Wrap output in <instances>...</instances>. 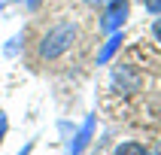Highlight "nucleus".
I'll return each mask as SVG.
<instances>
[{"label": "nucleus", "instance_id": "f257e3e1", "mask_svg": "<svg viewBox=\"0 0 161 155\" xmlns=\"http://www.w3.org/2000/svg\"><path fill=\"white\" fill-rule=\"evenodd\" d=\"M79 40V25L64 18V21H55L52 27H46L40 43H36V55L43 61H58L73 49V43Z\"/></svg>", "mask_w": 161, "mask_h": 155}, {"label": "nucleus", "instance_id": "f03ea898", "mask_svg": "<svg viewBox=\"0 0 161 155\" xmlns=\"http://www.w3.org/2000/svg\"><path fill=\"white\" fill-rule=\"evenodd\" d=\"M128 12H131V3H128V0H107V3H103V15H100L97 27L103 30V34H116V30L125 27Z\"/></svg>", "mask_w": 161, "mask_h": 155}, {"label": "nucleus", "instance_id": "7ed1b4c3", "mask_svg": "<svg viewBox=\"0 0 161 155\" xmlns=\"http://www.w3.org/2000/svg\"><path fill=\"white\" fill-rule=\"evenodd\" d=\"M109 85H113V91H137L140 88V73L128 64H119V67H113Z\"/></svg>", "mask_w": 161, "mask_h": 155}, {"label": "nucleus", "instance_id": "20e7f679", "mask_svg": "<svg viewBox=\"0 0 161 155\" xmlns=\"http://www.w3.org/2000/svg\"><path fill=\"white\" fill-rule=\"evenodd\" d=\"M94 125H97V116H88L82 122V128L73 134V140L67 143V155H82L85 152V146L91 143V137H94Z\"/></svg>", "mask_w": 161, "mask_h": 155}, {"label": "nucleus", "instance_id": "39448f33", "mask_svg": "<svg viewBox=\"0 0 161 155\" xmlns=\"http://www.w3.org/2000/svg\"><path fill=\"white\" fill-rule=\"evenodd\" d=\"M122 43H125V34L122 30H116V34H107V43L97 49V64H107L113 55L122 49Z\"/></svg>", "mask_w": 161, "mask_h": 155}, {"label": "nucleus", "instance_id": "423d86ee", "mask_svg": "<svg viewBox=\"0 0 161 155\" xmlns=\"http://www.w3.org/2000/svg\"><path fill=\"white\" fill-rule=\"evenodd\" d=\"M113 155H152V152H149L143 143H134V140H128V143H119Z\"/></svg>", "mask_w": 161, "mask_h": 155}, {"label": "nucleus", "instance_id": "0eeeda50", "mask_svg": "<svg viewBox=\"0 0 161 155\" xmlns=\"http://www.w3.org/2000/svg\"><path fill=\"white\" fill-rule=\"evenodd\" d=\"M21 40H25V34H15L6 46H3V55H6V58H15V55H18V49H21Z\"/></svg>", "mask_w": 161, "mask_h": 155}, {"label": "nucleus", "instance_id": "6e6552de", "mask_svg": "<svg viewBox=\"0 0 161 155\" xmlns=\"http://www.w3.org/2000/svg\"><path fill=\"white\" fill-rule=\"evenodd\" d=\"M143 9L149 15H161V0H143Z\"/></svg>", "mask_w": 161, "mask_h": 155}, {"label": "nucleus", "instance_id": "1a4fd4ad", "mask_svg": "<svg viewBox=\"0 0 161 155\" xmlns=\"http://www.w3.org/2000/svg\"><path fill=\"white\" fill-rule=\"evenodd\" d=\"M6 131H9V116H6V109H0V143H3Z\"/></svg>", "mask_w": 161, "mask_h": 155}, {"label": "nucleus", "instance_id": "9d476101", "mask_svg": "<svg viewBox=\"0 0 161 155\" xmlns=\"http://www.w3.org/2000/svg\"><path fill=\"white\" fill-rule=\"evenodd\" d=\"M152 36H155V43H161V15H155V21H152Z\"/></svg>", "mask_w": 161, "mask_h": 155}, {"label": "nucleus", "instance_id": "9b49d317", "mask_svg": "<svg viewBox=\"0 0 161 155\" xmlns=\"http://www.w3.org/2000/svg\"><path fill=\"white\" fill-rule=\"evenodd\" d=\"M25 6L27 9H36V6H40V0H25Z\"/></svg>", "mask_w": 161, "mask_h": 155}, {"label": "nucleus", "instance_id": "f8f14e48", "mask_svg": "<svg viewBox=\"0 0 161 155\" xmlns=\"http://www.w3.org/2000/svg\"><path fill=\"white\" fill-rule=\"evenodd\" d=\"M31 149H34V143H27V146H25V149H21L18 155H31Z\"/></svg>", "mask_w": 161, "mask_h": 155}, {"label": "nucleus", "instance_id": "ddd939ff", "mask_svg": "<svg viewBox=\"0 0 161 155\" xmlns=\"http://www.w3.org/2000/svg\"><path fill=\"white\" fill-rule=\"evenodd\" d=\"M9 3H25V0H9Z\"/></svg>", "mask_w": 161, "mask_h": 155}, {"label": "nucleus", "instance_id": "4468645a", "mask_svg": "<svg viewBox=\"0 0 161 155\" xmlns=\"http://www.w3.org/2000/svg\"><path fill=\"white\" fill-rule=\"evenodd\" d=\"M94 3H107V0H94Z\"/></svg>", "mask_w": 161, "mask_h": 155}, {"label": "nucleus", "instance_id": "2eb2a0df", "mask_svg": "<svg viewBox=\"0 0 161 155\" xmlns=\"http://www.w3.org/2000/svg\"><path fill=\"white\" fill-rule=\"evenodd\" d=\"M0 6H3V0H0Z\"/></svg>", "mask_w": 161, "mask_h": 155}]
</instances>
